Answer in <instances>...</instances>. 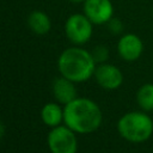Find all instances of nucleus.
Returning a JSON list of instances; mask_svg holds the SVG:
<instances>
[{
  "mask_svg": "<svg viewBox=\"0 0 153 153\" xmlns=\"http://www.w3.org/2000/svg\"><path fill=\"white\" fill-rule=\"evenodd\" d=\"M103 115L100 108L91 99L75 98L65 105L63 122L68 128L79 134H88L99 128Z\"/></svg>",
  "mask_w": 153,
  "mask_h": 153,
  "instance_id": "nucleus-1",
  "label": "nucleus"
},
{
  "mask_svg": "<svg viewBox=\"0 0 153 153\" xmlns=\"http://www.w3.org/2000/svg\"><path fill=\"white\" fill-rule=\"evenodd\" d=\"M57 67L62 76L74 82H82L94 74L96 61L90 51L73 47L61 53L57 60Z\"/></svg>",
  "mask_w": 153,
  "mask_h": 153,
  "instance_id": "nucleus-2",
  "label": "nucleus"
},
{
  "mask_svg": "<svg viewBox=\"0 0 153 153\" xmlns=\"http://www.w3.org/2000/svg\"><path fill=\"white\" fill-rule=\"evenodd\" d=\"M117 130L127 141L143 142L149 139L153 133V121L145 112H127L118 120Z\"/></svg>",
  "mask_w": 153,
  "mask_h": 153,
  "instance_id": "nucleus-3",
  "label": "nucleus"
},
{
  "mask_svg": "<svg viewBox=\"0 0 153 153\" xmlns=\"http://www.w3.org/2000/svg\"><path fill=\"white\" fill-rule=\"evenodd\" d=\"M67 126H56L48 134V147L51 153H76L78 140Z\"/></svg>",
  "mask_w": 153,
  "mask_h": 153,
  "instance_id": "nucleus-4",
  "label": "nucleus"
},
{
  "mask_svg": "<svg viewBox=\"0 0 153 153\" xmlns=\"http://www.w3.org/2000/svg\"><path fill=\"white\" fill-rule=\"evenodd\" d=\"M93 23L81 13L69 16L65 23V32L67 38L74 44H84L90 41L92 36Z\"/></svg>",
  "mask_w": 153,
  "mask_h": 153,
  "instance_id": "nucleus-5",
  "label": "nucleus"
},
{
  "mask_svg": "<svg viewBox=\"0 0 153 153\" xmlns=\"http://www.w3.org/2000/svg\"><path fill=\"white\" fill-rule=\"evenodd\" d=\"M84 14L97 25L108 23L114 14V6L110 0H85Z\"/></svg>",
  "mask_w": 153,
  "mask_h": 153,
  "instance_id": "nucleus-6",
  "label": "nucleus"
},
{
  "mask_svg": "<svg viewBox=\"0 0 153 153\" xmlns=\"http://www.w3.org/2000/svg\"><path fill=\"white\" fill-rule=\"evenodd\" d=\"M94 78L99 86L105 90H116L123 82L122 72L114 65L110 63H99L94 71Z\"/></svg>",
  "mask_w": 153,
  "mask_h": 153,
  "instance_id": "nucleus-7",
  "label": "nucleus"
},
{
  "mask_svg": "<svg viewBox=\"0 0 153 153\" xmlns=\"http://www.w3.org/2000/svg\"><path fill=\"white\" fill-rule=\"evenodd\" d=\"M143 50V43L139 36L135 33L123 35L117 43V51L120 56L126 61L137 60Z\"/></svg>",
  "mask_w": 153,
  "mask_h": 153,
  "instance_id": "nucleus-8",
  "label": "nucleus"
},
{
  "mask_svg": "<svg viewBox=\"0 0 153 153\" xmlns=\"http://www.w3.org/2000/svg\"><path fill=\"white\" fill-rule=\"evenodd\" d=\"M53 93L55 99L61 104H68L76 98V88L74 86V81L61 76L54 80L53 84Z\"/></svg>",
  "mask_w": 153,
  "mask_h": 153,
  "instance_id": "nucleus-9",
  "label": "nucleus"
},
{
  "mask_svg": "<svg viewBox=\"0 0 153 153\" xmlns=\"http://www.w3.org/2000/svg\"><path fill=\"white\" fill-rule=\"evenodd\" d=\"M27 25L36 35H45L51 29V22L49 16L39 10L32 11L27 17Z\"/></svg>",
  "mask_w": 153,
  "mask_h": 153,
  "instance_id": "nucleus-10",
  "label": "nucleus"
},
{
  "mask_svg": "<svg viewBox=\"0 0 153 153\" xmlns=\"http://www.w3.org/2000/svg\"><path fill=\"white\" fill-rule=\"evenodd\" d=\"M42 121L49 127L60 126L61 121H63V110L56 103H47L41 111Z\"/></svg>",
  "mask_w": 153,
  "mask_h": 153,
  "instance_id": "nucleus-11",
  "label": "nucleus"
},
{
  "mask_svg": "<svg viewBox=\"0 0 153 153\" xmlns=\"http://www.w3.org/2000/svg\"><path fill=\"white\" fill-rule=\"evenodd\" d=\"M136 102L145 111L153 110V84H143L137 90Z\"/></svg>",
  "mask_w": 153,
  "mask_h": 153,
  "instance_id": "nucleus-12",
  "label": "nucleus"
},
{
  "mask_svg": "<svg viewBox=\"0 0 153 153\" xmlns=\"http://www.w3.org/2000/svg\"><path fill=\"white\" fill-rule=\"evenodd\" d=\"M92 56L96 61V63H104L109 57V50L104 45H97L92 50Z\"/></svg>",
  "mask_w": 153,
  "mask_h": 153,
  "instance_id": "nucleus-13",
  "label": "nucleus"
},
{
  "mask_svg": "<svg viewBox=\"0 0 153 153\" xmlns=\"http://www.w3.org/2000/svg\"><path fill=\"white\" fill-rule=\"evenodd\" d=\"M108 27H109V30L112 32V33H120L121 31H122V29H123V25H122V23H121V20L120 19H117V18H111L109 22H108Z\"/></svg>",
  "mask_w": 153,
  "mask_h": 153,
  "instance_id": "nucleus-14",
  "label": "nucleus"
},
{
  "mask_svg": "<svg viewBox=\"0 0 153 153\" xmlns=\"http://www.w3.org/2000/svg\"><path fill=\"white\" fill-rule=\"evenodd\" d=\"M4 134H5V127H4V124L0 122V139L4 136Z\"/></svg>",
  "mask_w": 153,
  "mask_h": 153,
  "instance_id": "nucleus-15",
  "label": "nucleus"
},
{
  "mask_svg": "<svg viewBox=\"0 0 153 153\" xmlns=\"http://www.w3.org/2000/svg\"><path fill=\"white\" fill-rule=\"evenodd\" d=\"M69 1H72V2H74V4H78V2H84L85 0H69Z\"/></svg>",
  "mask_w": 153,
  "mask_h": 153,
  "instance_id": "nucleus-16",
  "label": "nucleus"
}]
</instances>
